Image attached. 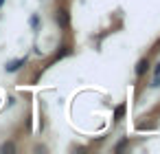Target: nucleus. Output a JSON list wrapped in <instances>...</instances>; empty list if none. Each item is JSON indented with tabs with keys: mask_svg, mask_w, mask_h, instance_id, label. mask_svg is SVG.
Instances as JSON below:
<instances>
[{
	"mask_svg": "<svg viewBox=\"0 0 160 154\" xmlns=\"http://www.w3.org/2000/svg\"><path fill=\"white\" fill-rule=\"evenodd\" d=\"M64 55H68V49H66V46H62V51H57V55H55V62H57V60H62Z\"/></svg>",
	"mask_w": 160,
	"mask_h": 154,
	"instance_id": "nucleus-7",
	"label": "nucleus"
},
{
	"mask_svg": "<svg viewBox=\"0 0 160 154\" xmlns=\"http://www.w3.org/2000/svg\"><path fill=\"white\" fill-rule=\"evenodd\" d=\"M57 24H59V29H68V24H70L68 11H64V9H59V11H57Z\"/></svg>",
	"mask_w": 160,
	"mask_h": 154,
	"instance_id": "nucleus-2",
	"label": "nucleus"
},
{
	"mask_svg": "<svg viewBox=\"0 0 160 154\" xmlns=\"http://www.w3.org/2000/svg\"><path fill=\"white\" fill-rule=\"evenodd\" d=\"M29 24H31L33 29H38V27H40V18H38V13H35V16H31V20H29Z\"/></svg>",
	"mask_w": 160,
	"mask_h": 154,
	"instance_id": "nucleus-6",
	"label": "nucleus"
},
{
	"mask_svg": "<svg viewBox=\"0 0 160 154\" xmlns=\"http://www.w3.org/2000/svg\"><path fill=\"white\" fill-rule=\"evenodd\" d=\"M147 68H149V62H147V57L138 60V64H136V75H138V77H140V75H145V73H147Z\"/></svg>",
	"mask_w": 160,
	"mask_h": 154,
	"instance_id": "nucleus-3",
	"label": "nucleus"
},
{
	"mask_svg": "<svg viewBox=\"0 0 160 154\" xmlns=\"http://www.w3.org/2000/svg\"><path fill=\"white\" fill-rule=\"evenodd\" d=\"M125 145H127V141H121V143H118V145H116V152H121V150H123V147H125Z\"/></svg>",
	"mask_w": 160,
	"mask_h": 154,
	"instance_id": "nucleus-8",
	"label": "nucleus"
},
{
	"mask_svg": "<svg viewBox=\"0 0 160 154\" xmlns=\"http://www.w3.org/2000/svg\"><path fill=\"white\" fill-rule=\"evenodd\" d=\"M123 114H125V106H116V110H114V119L118 121V119H123Z\"/></svg>",
	"mask_w": 160,
	"mask_h": 154,
	"instance_id": "nucleus-5",
	"label": "nucleus"
},
{
	"mask_svg": "<svg viewBox=\"0 0 160 154\" xmlns=\"http://www.w3.org/2000/svg\"><path fill=\"white\" fill-rule=\"evenodd\" d=\"M24 64H27V57H20V60H13V62H9V64L5 66V71H7V73H16V71H20Z\"/></svg>",
	"mask_w": 160,
	"mask_h": 154,
	"instance_id": "nucleus-1",
	"label": "nucleus"
},
{
	"mask_svg": "<svg viewBox=\"0 0 160 154\" xmlns=\"http://www.w3.org/2000/svg\"><path fill=\"white\" fill-rule=\"evenodd\" d=\"M2 5H5V0H0V7H2Z\"/></svg>",
	"mask_w": 160,
	"mask_h": 154,
	"instance_id": "nucleus-9",
	"label": "nucleus"
},
{
	"mask_svg": "<svg viewBox=\"0 0 160 154\" xmlns=\"http://www.w3.org/2000/svg\"><path fill=\"white\" fill-rule=\"evenodd\" d=\"M0 152H2V154H9V152H16V143H11V141H7V143H2V145H0Z\"/></svg>",
	"mask_w": 160,
	"mask_h": 154,
	"instance_id": "nucleus-4",
	"label": "nucleus"
}]
</instances>
